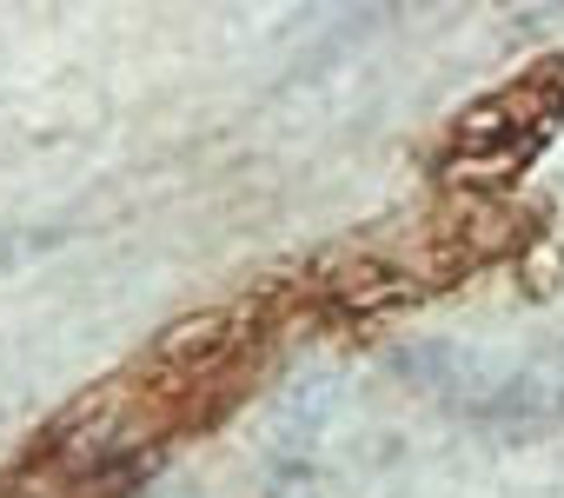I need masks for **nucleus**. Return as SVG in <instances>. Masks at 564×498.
Instances as JSON below:
<instances>
[{"label":"nucleus","instance_id":"f257e3e1","mask_svg":"<svg viewBox=\"0 0 564 498\" xmlns=\"http://www.w3.org/2000/svg\"><path fill=\"white\" fill-rule=\"evenodd\" d=\"M564 120V61H538L531 74L491 87L452 133V173L465 180H505L524 173L544 140Z\"/></svg>","mask_w":564,"mask_h":498},{"label":"nucleus","instance_id":"f03ea898","mask_svg":"<svg viewBox=\"0 0 564 498\" xmlns=\"http://www.w3.org/2000/svg\"><path fill=\"white\" fill-rule=\"evenodd\" d=\"M67 232H41V226H8L0 232V273L8 267H21V260H34V253H47V246H61Z\"/></svg>","mask_w":564,"mask_h":498}]
</instances>
